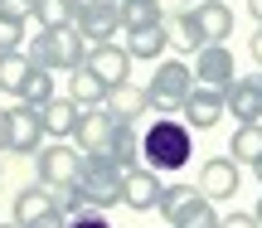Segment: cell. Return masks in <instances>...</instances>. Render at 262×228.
<instances>
[{
  "mask_svg": "<svg viewBox=\"0 0 262 228\" xmlns=\"http://www.w3.org/2000/svg\"><path fill=\"white\" fill-rule=\"evenodd\" d=\"M160 19H165V0H122V34L160 25Z\"/></svg>",
  "mask_w": 262,
  "mask_h": 228,
  "instance_id": "23",
  "label": "cell"
},
{
  "mask_svg": "<svg viewBox=\"0 0 262 228\" xmlns=\"http://www.w3.org/2000/svg\"><path fill=\"white\" fill-rule=\"evenodd\" d=\"M39 117H44V136H54V141H73L83 107H78L73 97H54V102L39 107Z\"/></svg>",
  "mask_w": 262,
  "mask_h": 228,
  "instance_id": "17",
  "label": "cell"
},
{
  "mask_svg": "<svg viewBox=\"0 0 262 228\" xmlns=\"http://www.w3.org/2000/svg\"><path fill=\"white\" fill-rule=\"evenodd\" d=\"M49 209H54V190H44L39 180L25 185V190L15 194V223H19V228H29L34 219H44Z\"/></svg>",
  "mask_w": 262,
  "mask_h": 228,
  "instance_id": "18",
  "label": "cell"
},
{
  "mask_svg": "<svg viewBox=\"0 0 262 228\" xmlns=\"http://www.w3.org/2000/svg\"><path fill=\"white\" fill-rule=\"evenodd\" d=\"M107 93H112V87H107L97 73H88V68H78L73 83H68V97H73L78 107H102V102H107Z\"/></svg>",
  "mask_w": 262,
  "mask_h": 228,
  "instance_id": "22",
  "label": "cell"
},
{
  "mask_svg": "<svg viewBox=\"0 0 262 228\" xmlns=\"http://www.w3.org/2000/svg\"><path fill=\"white\" fill-rule=\"evenodd\" d=\"M238 185H243V170H238L233 155H209V161L199 165V194H209L214 204L233 199Z\"/></svg>",
  "mask_w": 262,
  "mask_h": 228,
  "instance_id": "11",
  "label": "cell"
},
{
  "mask_svg": "<svg viewBox=\"0 0 262 228\" xmlns=\"http://www.w3.org/2000/svg\"><path fill=\"white\" fill-rule=\"evenodd\" d=\"M189 155H194V126H189V122H175V117L160 112L156 122L141 131V161H146L156 175L185 170Z\"/></svg>",
  "mask_w": 262,
  "mask_h": 228,
  "instance_id": "1",
  "label": "cell"
},
{
  "mask_svg": "<svg viewBox=\"0 0 262 228\" xmlns=\"http://www.w3.org/2000/svg\"><path fill=\"white\" fill-rule=\"evenodd\" d=\"M54 73H49V68H39L34 63V73L25 78V87H19V102H29V107H44V102H54Z\"/></svg>",
  "mask_w": 262,
  "mask_h": 228,
  "instance_id": "25",
  "label": "cell"
},
{
  "mask_svg": "<svg viewBox=\"0 0 262 228\" xmlns=\"http://www.w3.org/2000/svg\"><path fill=\"white\" fill-rule=\"evenodd\" d=\"M117 126H122V117H117L107 102H102V107H83V117H78V131H73L78 151H83V155L107 151V146H112V136H117Z\"/></svg>",
  "mask_w": 262,
  "mask_h": 228,
  "instance_id": "8",
  "label": "cell"
},
{
  "mask_svg": "<svg viewBox=\"0 0 262 228\" xmlns=\"http://www.w3.org/2000/svg\"><path fill=\"white\" fill-rule=\"evenodd\" d=\"M248 15H253L257 25H262V0H248Z\"/></svg>",
  "mask_w": 262,
  "mask_h": 228,
  "instance_id": "34",
  "label": "cell"
},
{
  "mask_svg": "<svg viewBox=\"0 0 262 228\" xmlns=\"http://www.w3.org/2000/svg\"><path fill=\"white\" fill-rule=\"evenodd\" d=\"M126 54L131 58H146V63H160L170 49V19H160V25H146V29H126Z\"/></svg>",
  "mask_w": 262,
  "mask_h": 228,
  "instance_id": "16",
  "label": "cell"
},
{
  "mask_svg": "<svg viewBox=\"0 0 262 228\" xmlns=\"http://www.w3.org/2000/svg\"><path fill=\"white\" fill-rule=\"evenodd\" d=\"M5 141H10V117H5V107H0V155H5Z\"/></svg>",
  "mask_w": 262,
  "mask_h": 228,
  "instance_id": "32",
  "label": "cell"
},
{
  "mask_svg": "<svg viewBox=\"0 0 262 228\" xmlns=\"http://www.w3.org/2000/svg\"><path fill=\"white\" fill-rule=\"evenodd\" d=\"M78 5H97V0H78Z\"/></svg>",
  "mask_w": 262,
  "mask_h": 228,
  "instance_id": "38",
  "label": "cell"
},
{
  "mask_svg": "<svg viewBox=\"0 0 262 228\" xmlns=\"http://www.w3.org/2000/svg\"><path fill=\"white\" fill-rule=\"evenodd\" d=\"M29 228H68V219H63V214H58V209H49L44 219H34Z\"/></svg>",
  "mask_w": 262,
  "mask_h": 228,
  "instance_id": "31",
  "label": "cell"
},
{
  "mask_svg": "<svg viewBox=\"0 0 262 228\" xmlns=\"http://www.w3.org/2000/svg\"><path fill=\"white\" fill-rule=\"evenodd\" d=\"M34 19L44 25H73L78 19V0H34Z\"/></svg>",
  "mask_w": 262,
  "mask_h": 228,
  "instance_id": "26",
  "label": "cell"
},
{
  "mask_svg": "<svg viewBox=\"0 0 262 228\" xmlns=\"http://www.w3.org/2000/svg\"><path fill=\"white\" fill-rule=\"evenodd\" d=\"M68 228H112V223L102 219V209H83L78 219H68Z\"/></svg>",
  "mask_w": 262,
  "mask_h": 228,
  "instance_id": "29",
  "label": "cell"
},
{
  "mask_svg": "<svg viewBox=\"0 0 262 228\" xmlns=\"http://www.w3.org/2000/svg\"><path fill=\"white\" fill-rule=\"evenodd\" d=\"M248 49H253V58H257V68H262V25H257V34H253V44H248Z\"/></svg>",
  "mask_w": 262,
  "mask_h": 228,
  "instance_id": "33",
  "label": "cell"
},
{
  "mask_svg": "<svg viewBox=\"0 0 262 228\" xmlns=\"http://www.w3.org/2000/svg\"><path fill=\"white\" fill-rule=\"evenodd\" d=\"M253 175H257V185H262V155H257V161H253Z\"/></svg>",
  "mask_w": 262,
  "mask_h": 228,
  "instance_id": "35",
  "label": "cell"
},
{
  "mask_svg": "<svg viewBox=\"0 0 262 228\" xmlns=\"http://www.w3.org/2000/svg\"><path fill=\"white\" fill-rule=\"evenodd\" d=\"M224 102H228V117H238V126L262 122V73H238L233 83H228Z\"/></svg>",
  "mask_w": 262,
  "mask_h": 228,
  "instance_id": "14",
  "label": "cell"
},
{
  "mask_svg": "<svg viewBox=\"0 0 262 228\" xmlns=\"http://www.w3.org/2000/svg\"><path fill=\"white\" fill-rule=\"evenodd\" d=\"M189 93H194V68L185 63V58H160L156 73H150L146 83V97H150V112H180V107L189 102Z\"/></svg>",
  "mask_w": 262,
  "mask_h": 228,
  "instance_id": "5",
  "label": "cell"
},
{
  "mask_svg": "<svg viewBox=\"0 0 262 228\" xmlns=\"http://www.w3.org/2000/svg\"><path fill=\"white\" fill-rule=\"evenodd\" d=\"M160 175L150 170V165H136V170H126L122 175V204L126 209H136V214H150V209H160Z\"/></svg>",
  "mask_w": 262,
  "mask_h": 228,
  "instance_id": "13",
  "label": "cell"
},
{
  "mask_svg": "<svg viewBox=\"0 0 262 228\" xmlns=\"http://www.w3.org/2000/svg\"><path fill=\"white\" fill-rule=\"evenodd\" d=\"M219 228H262V223H257V214H243V209H238V214H224Z\"/></svg>",
  "mask_w": 262,
  "mask_h": 228,
  "instance_id": "30",
  "label": "cell"
},
{
  "mask_svg": "<svg viewBox=\"0 0 262 228\" xmlns=\"http://www.w3.org/2000/svg\"><path fill=\"white\" fill-rule=\"evenodd\" d=\"M78 29L88 44H112L122 34V0H97V5H78Z\"/></svg>",
  "mask_w": 262,
  "mask_h": 228,
  "instance_id": "9",
  "label": "cell"
},
{
  "mask_svg": "<svg viewBox=\"0 0 262 228\" xmlns=\"http://www.w3.org/2000/svg\"><path fill=\"white\" fill-rule=\"evenodd\" d=\"M29 73H34V58H29V49H10V54H0V93L19 97V87H25Z\"/></svg>",
  "mask_w": 262,
  "mask_h": 228,
  "instance_id": "20",
  "label": "cell"
},
{
  "mask_svg": "<svg viewBox=\"0 0 262 228\" xmlns=\"http://www.w3.org/2000/svg\"><path fill=\"white\" fill-rule=\"evenodd\" d=\"M34 170H39V185L44 190H68L78 180V170H83V151L68 146V141H49V146H39Z\"/></svg>",
  "mask_w": 262,
  "mask_h": 228,
  "instance_id": "6",
  "label": "cell"
},
{
  "mask_svg": "<svg viewBox=\"0 0 262 228\" xmlns=\"http://www.w3.org/2000/svg\"><path fill=\"white\" fill-rule=\"evenodd\" d=\"M122 175L126 170L107 151H93V155H83V170H78L73 190L88 209H112V204H122Z\"/></svg>",
  "mask_w": 262,
  "mask_h": 228,
  "instance_id": "4",
  "label": "cell"
},
{
  "mask_svg": "<svg viewBox=\"0 0 262 228\" xmlns=\"http://www.w3.org/2000/svg\"><path fill=\"white\" fill-rule=\"evenodd\" d=\"M0 228H19V223H15V219H10V223H0Z\"/></svg>",
  "mask_w": 262,
  "mask_h": 228,
  "instance_id": "37",
  "label": "cell"
},
{
  "mask_svg": "<svg viewBox=\"0 0 262 228\" xmlns=\"http://www.w3.org/2000/svg\"><path fill=\"white\" fill-rule=\"evenodd\" d=\"M131 63L136 58L126 54V44H93L88 49V73H97L107 87H117V83H131Z\"/></svg>",
  "mask_w": 262,
  "mask_h": 228,
  "instance_id": "12",
  "label": "cell"
},
{
  "mask_svg": "<svg viewBox=\"0 0 262 228\" xmlns=\"http://www.w3.org/2000/svg\"><path fill=\"white\" fill-rule=\"evenodd\" d=\"M160 219H165L170 228H219L224 214L214 209L209 194H199V185L175 180V185L160 190Z\"/></svg>",
  "mask_w": 262,
  "mask_h": 228,
  "instance_id": "3",
  "label": "cell"
},
{
  "mask_svg": "<svg viewBox=\"0 0 262 228\" xmlns=\"http://www.w3.org/2000/svg\"><path fill=\"white\" fill-rule=\"evenodd\" d=\"M107 107H112L122 122H136V117L150 112V97H146V87H141V83H117L112 93H107Z\"/></svg>",
  "mask_w": 262,
  "mask_h": 228,
  "instance_id": "19",
  "label": "cell"
},
{
  "mask_svg": "<svg viewBox=\"0 0 262 228\" xmlns=\"http://www.w3.org/2000/svg\"><path fill=\"white\" fill-rule=\"evenodd\" d=\"M0 15H10V19H34V0H0Z\"/></svg>",
  "mask_w": 262,
  "mask_h": 228,
  "instance_id": "28",
  "label": "cell"
},
{
  "mask_svg": "<svg viewBox=\"0 0 262 228\" xmlns=\"http://www.w3.org/2000/svg\"><path fill=\"white\" fill-rule=\"evenodd\" d=\"M10 49H25V19L0 15V54H10Z\"/></svg>",
  "mask_w": 262,
  "mask_h": 228,
  "instance_id": "27",
  "label": "cell"
},
{
  "mask_svg": "<svg viewBox=\"0 0 262 228\" xmlns=\"http://www.w3.org/2000/svg\"><path fill=\"white\" fill-rule=\"evenodd\" d=\"M180 112H185V122L194 126V131H209V126H219V117L228 112V102H224L219 87H199L194 83V93H189V102L180 107Z\"/></svg>",
  "mask_w": 262,
  "mask_h": 228,
  "instance_id": "15",
  "label": "cell"
},
{
  "mask_svg": "<svg viewBox=\"0 0 262 228\" xmlns=\"http://www.w3.org/2000/svg\"><path fill=\"white\" fill-rule=\"evenodd\" d=\"M88 49L93 44L83 39L78 25H44L39 39H29V58L49 73H78L88 63Z\"/></svg>",
  "mask_w": 262,
  "mask_h": 228,
  "instance_id": "2",
  "label": "cell"
},
{
  "mask_svg": "<svg viewBox=\"0 0 262 228\" xmlns=\"http://www.w3.org/2000/svg\"><path fill=\"white\" fill-rule=\"evenodd\" d=\"M107 155H112L122 170H136V161H141V136H136V126H131V122L117 126V136H112V146H107Z\"/></svg>",
  "mask_w": 262,
  "mask_h": 228,
  "instance_id": "24",
  "label": "cell"
},
{
  "mask_svg": "<svg viewBox=\"0 0 262 228\" xmlns=\"http://www.w3.org/2000/svg\"><path fill=\"white\" fill-rule=\"evenodd\" d=\"M228 155H233L238 165H253L257 155H262V122L233 126V136H228Z\"/></svg>",
  "mask_w": 262,
  "mask_h": 228,
  "instance_id": "21",
  "label": "cell"
},
{
  "mask_svg": "<svg viewBox=\"0 0 262 228\" xmlns=\"http://www.w3.org/2000/svg\"><path fill=\"white\" fill-rule=\"evenodd\" d=\"M253 214H257V223H262V199H257V209H253Z\"/></svg>",
  "mask_w": 262,
  "mask_h": 228,
  "instance_id": "36",
  "label": "cell"
},
{
  "mask_svg": "<svg viewBox=\"0 0 262 228\" xmlns=\"http://www.w3.org/2000/svg\"><path fill=\"white\" fill-rule=\"evenodd\" d=\"M189 68H194L199 87H219V93H228V83L238 78V63H233V54H228V44H204Z\"/></svg>",
  "mask_w": 262,
  "mask_h": 228,
  "instance_id": "10",
  "label": "cell"
},
{
  "mask_svg": "<svg viewBox=\"0 0 262 228\" xmlns=\"http://www.w3.org/2000/svg\"><path fill=\"white\" fill-rule=\"evenodd\" d=\"M5 117H10L5 155H39V146H44V117H39V107L15 102V107H5Z\"/></svg>",
  "mask_w": 262,
  "mask_h": 228,
  "instance_id": "7",
  "label": "cell"
}]
</instances>
